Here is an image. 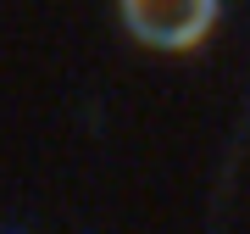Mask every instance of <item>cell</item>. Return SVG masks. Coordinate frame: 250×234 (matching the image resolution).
<instances>
[{"label": "cell", "instance_id": "6da1fadb", "mask_svg": "<svg viewBox=\"0 0 250 234\" xmlns=\"http://www.w3.org/2000/svg\"><path fill=\"white\" fill-rule=\"evenodd\" d=\"M123 23L139 45L184 56L200 50L217 28V0H123Z\"/></svg>", "mask_w": 250, "mask_h": 234}]
</instances>
